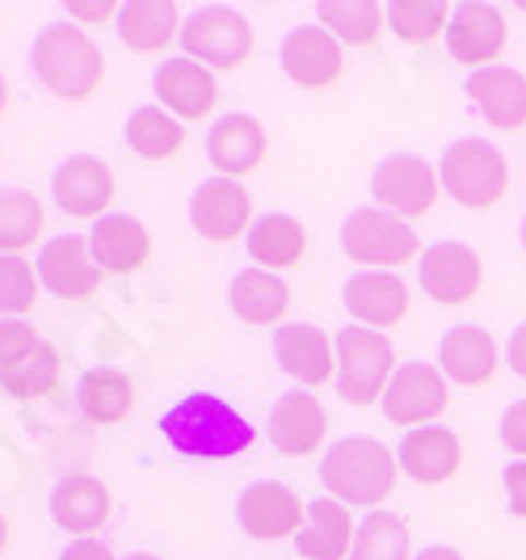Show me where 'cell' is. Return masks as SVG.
I'll list each match as a JSON object with an SVG mask.
<instances>
[{"label": "cell", "mask_w": 526, "mask_h": 560, "mask_svg": "<svg viewBox=\"0 0 526 560\" xmlns=\"http://www.w3.org/2000/svg\"><path fill=\"white\" fill-rule=\"evenodd\" d=\"M161 434L173 451L195 459H232L253 447V425L227 400L211 393H195L177 400L161 418Z\"/></svg>", "instance_id": "obj_1"}, {"label": "cell", "mask_w": 526, "mask_h": 560, "mask_svg": "<svg viewBox=\"0 0 526 560\" xmlns=\"http://www.w3.org/2000/svg\"><path fill=\"white\" fill-rule=\"evenodd\" d=\"M396 455L379 439H337L320 459V480L341 505H379L396 489Z\"/></svg>", "instance_id": "obj_2"}, {"label": "cell", "mask_w": 526, "mask_h": 560, "mask_svg": "<svg viewBox=\"0 0 526 560\" xmlns=\"http://www.w3.org/2000/svg\"><path fill=\"white\" fill-rule=\"evenodd\" d=\"M34 77L59 97L81 102L106 81V56L81 26H47L30 47Z\"/></svg>", "instance_id": "obj_3"}, {"label": "cell", "mask_w": 526, "mask_h": 560, "mask_svg": "<svg viewBox=\"0 0 526 560\" xmlns=\"http://www.w3.org/2000/svg\"><path fill=\"white\" fill-rule=\"evenodd\" d=\"M332 346H337V396L359 409L384 400L396 375V350L388 337L350 325V329H337Z\"/></svg>", "instance_id": "obj_4"}, {"label": "cell", "mask_w": 526, "mask_h": 560, "mask_svg": "<svg viewBox=\"0 0 526 560\" xmlns=\"http://www.w3.org/2000/svg\"><path fill=\"white\" fill-rule=\"evenodd\" d=\"M439 182L443 190L459 207L468 211H484L493 207L505 186H510V165L501 156V148H493L489 140H459L443 152V165H439Z\"/></svg>", "instance_id": "obj_5"}, {"label": "cell", "mask_w": 526, "mask_h": 560, "mask_svg": "<svg viewBox=\"0 0 526 560\" xmlns=\"http://www.w3.org/2000/svg\"><path fill=\"white\" fill-rule=\"evenodd\" d=\"M341 249L350 261H359L362 270H396L417 257V232L409 220L391 215L384 207H359L346 215L341 224Z\"/></svg>", "instance_id": "obj_6"}, {"label": "cell", "mask_w": 526, "mask_h": 560, "mask_svg": "<svg viewBox=\"0 0 526 560\" xmlns=\"http://www.w3.org/2000/svg\"><path fill=\"white\" fill-rule=\"evenodd\" d=\"M182 47L186 59H198L202 68L232 72L253 56V26L227 4H207L182 22Z\"/></svg>", "instance_id": "obj_7"}, {"label": "cell", "mask_w": 526, "mask_h": 560, "mask_svg": "<svg viewBox=\"0 0 526 560\" xmlns=\"http://www.w3.org/2000/svg\"><path fill=\"white\" fill-rule=\"evenodd\" d=\"M439 190H443V182H439L434 165L421 161V156H409V152L379 161L375 177H371L375 202H379L384 211H391V215H400V220H421V215H430L434 202H439Z\"/></svg>", "instance_id": "obj_8"}, {"label": "cell", "mask_w": 526, "mask_h": 560, "mask_svg": "<svg viewBox=\"0 0 526 560\" xmlns=\"http://www.w3.org/2000/svg\"><path fill=\"white\" fill-rule=\"evenodd\" d=\"M307 505L300 502V493L282 480H253L249 489L241 493L236 502V518H241V532L261 539V544H278V539H291L304 527Z\"/></svg>", "instance_id": "obj_9"}, {"label": "cell", "mask_w": 526, "mask_h": 560, "mask_svg": "<svg viewBox=\"0 0 526 560\" xmlns=\"http://www.w3.org/2000/svg\"><path fill=\"white\" fill-rule=\"evenodd\" d=\"M190 224L202 241L227 245L236 236H249L253 228V195L236 177H211L190 198Z\"/></svg>", "instance_id": "obj_10"}, {"label": "cell", "mask_w": 526, "mask_h": 560, "mask_svg": "<svg viewBox=\"0 0 526 560\" xmlns=\"http://www.w3.org/2000/svg\"><path fill=\"white\" fill-rule=\"evenodd\" d=\"M34 270H38V282L59 300H89V295H97V287L106 279L102 266L93 261L89 241L77 232H63L56 241H47Z\"/></svg>", "instance_id": "obj_11"}, {"label": "cell", "mask_w": 526, "mask_h": 560, "mask_svg": "<svg viewBox=\"0 0 526 560\" xmlns=\"http://www.w3.org/2000/svg\"><path fill=\"white\" fill-rule=\"evenodd\" d=\"M451 400L446 375L434 363H400L384 393V413L396 425H430Z\"/></svg>", "instance_id": "obj_12"}, {"label": "cell", "mask_w": 526, "mask_h": 560, "mask_svg": "<svg viewBox=\"0 0 526 560\" xmlns=\"http://www.w3.org/2000/svg\"><path fill=\"white\" fill-rule=\"evenodd\" d=\"M505 38H510V30H505V18H501L498 4L471 0V4H459L451 13L446 51H451V59H459L464 68H489L505 51Z\"/></svg>", "instance_id": "obj_13"}, {"label": "cell", "mask_w": 526, "mask_h": 560, "mask_svg": "<svg viewBox=\"0 0 526 560\" xmlns=\"http://www.w3.org/2000/svg\"><path fill=\"white\" fill-rule=\"evenodd\" d=\"M51 195H56L59 211L72 220H102L106 207L114 202V173L97 156H72L56 168Z\"/></svg>", "instance_id": "obj_14"}, {"label": "cell", "mask_w": 526, "mask_h": 560, "mask_svg": "<svg viewBox=\"0 0 526 560\" xmlns=\"http://www.w3.org/2000/svg\"><path fill=\"white\" fill-rule=\"evenodd\" d=\"M484 266L464 241H439L421 257V291L439 304H464L480 291Z\"/></svg>", "instance_id": "obj_15"}, {"label": "cell", "mask_w": 526, "mask_h": 560, "mask_svg": "<svg viewBox=\"0 0 526 560\" xmlns=\"http://www.w3.org/2000/svg\"><path fill=\"white\" fill-rule=\"evenodd\" d=\"M341 43L325 26H300L282 38V72L300 89H329L341 77Z\"/></svg>", "instance_id": "obj_16"}, {"label": "cell", "mask_w": 526, "mask_h": 560, "mask_svg": "<svg viewBox=\"0 0 526 560\" xmlns=\"http://www.w3.org/2000/svg\"><path fill=\"white\" fill-rule=\"evenodd\" d=\"M346 312L359 320L362 329H388L400 325L409 312V287L391 270H359L346 282Z\"/></svg>", "instance_id": "obj_17"}, {"label": "cell", "mask_w": 526, "mask_h": 560, "mask_svg": "<svg viewBox=\"0 0 526 560\" xmlns=\"http://www.w3.org/2000/svg\"><path fill=\"white\" fill-rule=\"evenodd\" d=\"M156 97L173 118H207L220 102V81L198 59H165L156 68Z\"/></svg>", "instance_id": "obj_18"}, {"label": "cell", "mask_w": 526, "mask_h": 560, "mask_svg": "<svg viewBox=\"0 0 526 560\" xmlns=\"http://www.w3.org/2000/svg\"><path fill=\"white\" fill-rule=\"evenodd\" d=\"M274 359L278 366L304 384V388H320L332 380V359H337V346L325 329L316 325H282L274 334Z\"/></svg>", "instance_id": "obj_19"}, {"label": "cell", "mask_w": 526, "mask_h": 560, "mask_svg": "<svg viewBox=\"0 0 526 560\" xmlns=\"http://www.w3.org/2000/svg\"><path fill=\"white\" fill-rule=\"evenodd\" d=\"M329 434V413L312 393H287L270 409V443L282 455H312Z\"/></svg>", "instance_id": "obj_20"}, {"label": "cell", "mask_w": 526, "mask_h": 560, "mask_svg": "<svg viewBox=\"0 0 526 560\" xmlns=\"http://www.w3.org/2000/svg\"><path fill=\"white\" fill-rule=\"evenodd\" d=\"M468 97L489 127L523 131L526 127V77L514 68H480L468 77Z\"/></svg>", "instance_id": "obj_21"}, {"label": "cell", "mask_w": 526, "mask_h": 560, "mask_svg": "<svg viewBox=\"0 0 526 560\" xmlns=\"http://www.w3.org/2000/svg\"><path fill=\"white\" fill-rule=\"evenodd\" d=\"M207 161L220 177H245L266 161V127L253 114H223L207 136Z\"/></svg>", "instance_id": "obj_22"}, {"label": "cell", "mask_w": 526, "mask_h": 560, "mask_svg": "<svg viewBox=\"0 0 526 560\" xmlns=\"http://www.w3.org/2000/svg\"><path fill=\"white\" fill-rule=\"evenodd\" d=\"M501 350L489 329H476V325H455L439 346V371L446 380L464 384V388H480L498 375Z\"/></svg>", "instance_id": "obj_23"}, {"label": "cell", "mask_w": 526, "mask_h": 560, "mask_svg": "<svg viewBox=\"0 0 526 560\" xmlns=\"http://www.w3.org/2000/svg\"><path fill=\"white\" fill-rule=\"evenodd\" d=\"M354 535H359V523L350 518V505H341L337 498H316L307 502L295 548L304 560H346L354 548Z\"/></svg>", "instance_id": "obj_24"}, {"label": "cell", "mask_w": 526, "mask_h": 560, "mask_svg": "<svg viewBox=\"0 0 526 560\" xmlns=\"http://www.w3.org/2000/svg\"><path fill=\"white\" fill-rule=\"evenodd\" d=\"M459 464H464L459 434L443 430V425H417L400 443V468H405V477L421 480V485H443L459 472Z\"/></svg>", "instance_id": "obj_25"}, {"label": "cell", "mask_w": 526, "mask_h": 560, "mask_svg": "<svg viewBox=\"0 0 526 560\" xmlns=\"http://www.w3.org/2000/svg\"><path fill=\"white\" fill-rule=\"evenodd\" d=\"M89 249L102 275H136L152 257V236L136 215H102L89 232Z\"/></svg>", "instance_id": "obj_26"}, {"label": "cell", "mask_w": 526, "mask_h": 560, "mask_svg": "<svg viewBox=\"0 0 526 560\" xmlns=\"http://www.w3.org/2000/svg\"><path fill=\"white\" fill-rule=\"evenodd\" d=\"M118 38L139 56H161L173 38H182V13L173 0H131L118 13Z\"/></svg>", "instance_id": "obj_27"}, {"label": "cell", "mask_w": 526, "mask_h": 560, "mask_svg": "<svg viewBox=\"0 0 526 560\" xmlns=\"http://www.w3.org/2000/svg\"><path fill=\"white\" fill-rule=\"evenodd\" d=\"M110 489L97 477H68L51 489V518L63 532H77L89 539V532H97L110 518Z\"/></svg>", "instance_id": "obj_28"}, {"label": "cell", "mask_w": 526, "mask_h": 560, "mask_svg": "<svg viewBox=\"0 0 526 560\" xmlns=\"http://www.w3.org/2000/svg\"><path fill=\"white\" fill-rule=\"evenodd\" d=\"M245 245H249L253 261H261V270H270V275L274 270H291V266L304 261L307 228L295 215H287V211H270V215L253 220Z\"/></svg>", "instance_id": "obj_29"}, {"label": "cell", "mask_w": 526, "mask_h": 560, "mask_svg": "<svg viewBox=\"0 0 526 560\" xmlns=\"http://www.w3.org/2000/svg\"><path fill=\"white\" fill-rule=\"evenodd\" d=\"M227 304H232V312L245 325H278L287 316V308H291V287L278 279V275H270V270L253 266V270H241L232 279Z\"/></svg>", "instance_id": "obj_30"}, {"label": "cell", "mask_w": 526, "mask_h": 560, "mask_svg": "<svg viewBox=\"0 0 526 560\" xmlns=\"http://www.w3.org/2000/svg\"><path fill=\"white\" fill-rule=\"evenodd\" d=\"M77 400H81V413L93 425H118L136 409V388H131V380L122 371L97 366V371H84Z\"/></svg>", "instance_id": "obj_31"}, {"label": "cell", "mask_w": 526, "mask_h": 560, "mask_svg": "<svg viewBox=\"0 0 526 560\" xmlns=\"http://www.w3.org/2000/svg\"><path fill=\"white\" fill-rule=\"evenodd\" d=\"M127 143H131V152H139L143 161H168V156L182 152L186 127L165 106H139L127 118Z\"/></svg>", "instance_id": "obj_32"}, {"label": "cell", "mask_w": 526, "mask_h": 560, "mask_svg": "<svg viewBox=\"0 0 526 560\" xmlns=\"http://www.w3.org/2000/svg\"><path fill=\"white\" fill-rule=\"evenodd\" d=\"M316 18L346 47H371L379 38V30L388 26V13L371 0H325V4H316Z\"/></svg>", "instance_id": "obj_33"}, {"label": "cell", "mask_w": 526, "mask_h": 560, "mask_svg": "<svg viewBox=\"0 0 526 560\" xmlns=\"http://www.w3.org/2000/svg\"><path fill=\"white\" fill-rule=\"evenodd\" d=\"M59 350L51 341H38L30 354H22L17 363H9L0 371V388L17 400H38V396H51L59 388Z\"/></svg>", "instance_id": "obj_34"}, {"label": "cell", "mask_w": 526, "mask_h": 560, "mask_svg": "<svg viewBox=\"0 0 526 560\" xmlns=\"http://www.w3.org/2000/svg\"><path fill=\"white\" fill-rule=\"evenodd\" d=\"M47 228L43 215V202L26 190H0V253H17L30 249Z\"/></svg>", "instance_id": "obj_35"}, {"label": "cell", "mask_w": 526, "mask_h": 560, "mask_svg": "<svg viewBox=\"0 0 526 560\" xmlns=\"http://www.w3.org/2000/svg\"><path fill=\"white\" fill-rule=\"evenodd\" d=\"M350 560H409V527L388 510H371L359 523Z\"/></svg>", "instance_id": "obj_36"}, {"label": "cell", "mask_w": 526, "mask_h": 560, "mask_svg": "<svg viewBox=\"0 0 526 560\" xmlns=\"http://www.w3.org/2000/svg\"><path fill=\"white\" fill-rule=\"evenodd\" d=\"M384 13H388V30L400 43H434L451 26V9L443 0H396Z\"/></svg>", "instance_id": "obj_37"}, {"label": "cell", "mask_w": 526, "mask_h": 560, "mask_svg": "<svg viewBox=\"0 0 526 560\" xmlns=\"http://www.w3.org/2000/svg\"><path fill=\"white\" fill-rule=\"evenodd\" d=\"M38 300V270L17 253H0V320L22 316Z\"/></svg>", "instance_id": "obj_38"}, {"label": "cell", "mask_w": 526, "mask_h": 560, "mask_svg": "<svg viewBox=\"0 0 526 560\" xmlns=\"http://www.w3.org/2000/svg\"><path fill=\"white\" fill-rule=\"evenodd\" d=\"M38 341H43V337H38V329H34L30 320H22V316L0 320V371H4L9 363H17L22 354H30Z\"/></svg>", "instance_id": "obj_39"}, {"label": "cell", "mask_w": 526, "mask_h": 560, "mask_svg": "<svg viewBox=\"0 0 526 560\" xmlns=\"http://www.w3.org/2000/svg\"><path fill=\"white\" fill-rule=\"evenodd\" d=\"M501 443L514 455H526V400H514L505 413H501Z\"/></svg>", "instance_id": "obj_40"}, {"label": "cell", "mask_w": 526, "mask_h": 560, "mask_svg": "<svg viewBox=\"0 0 526 560\" xmlns=\"http://www.w3.org/2000/svg\"><path fill=\"white\" fill-rule=\"evenodd\" d=\"M505 498H510V514L514 518H526V464H505Z\"/></svg>", "instance_id": "obj_41"}, {"label": "cell", "mask_w": 526, "mask_h": 560, "mask_svg": "<svg viewBox=\"0 0 526 560\" xmlns=\"http://www.w3.org/2000/svg\"><path fill=\"white\" fill-rule=\"evenodd\" d=\"M122 13V4H114V0H97V4H84V0H72L68 4V18H77V22H89V26H102V22H110Z\"/></svg>", "instance_id": "obj_42"}, {"label": "cell", "mask_w": 526, "mask_h": 560, "mask_svg": "<svg viewBox=\"0 0 526 560\" xmlns=\"http://www.w3.org/2000/svg\"><path fill=\"white\" fill-rule=\"evenodd\" d=\"M59 560H118V557H114L102 539H77V544H68L59 552Z\"/></svg>", "instance_id": "obj_43"}, {"label": "cell", "mask_w": 526, "mask_h": 560, "mask_svg": "<svg viewBox=\"0 0 526 560\" xmlns=\"http://www.w3.org/2000/svg\"><path fill=\"white\" fill-rule=\"evenodd\" d=\"M505 363L514 366V375L526 380V325H518L514 334H510V346H505Z\"/></svg>", "instance_id": "obj_44"}, {"label": "cell", "mask_w": 526, "mask_h": 560, "mask_svg": "<svg viewBox=\"0 0 526 560\" xmlns=\"http://www.w3.org/2000/svg\"><path fill=\"white\" fill-rule=\"evenodd\" d=\"M413 560H464L455 548H446V544H434V548H425L421 557H413Z\"/></svg>", "instance_id": "obj_45"}, {"label": "cell", "mask_w": 526, "mask_h": 560, "mask_svg": "<svg viewBox=\"0 0 526 560\" xmlns=\"http://www.w3.org/2000/svg\"><path fill=\"white\" fill-rule=\"evenodd\" d=\"M9 110V81H4V72H0V114Z\"/></svg>", "instance_id": "obj_46"}, {"label": "cell", "mask_w": 526, "mask_h": 560, "mask_svg": "<svg viewBox=\"0 0 526 560\" xmlns=\"http://www.w3.org/2000/svg\"><path fill=\"white\" fill-rule=\"evenodd\" d=\"M4 544H9V523H4V514H0V552H4Z\"/></svg>", "instance_id": "obj_47"}, {"label": "cell", "mask_w": 526, "mask_h": 560, "mask_svg": "<svg viewBox=\"0 0 526 560\" xmlns=\"http://www.w3.org/2000/svg\"><path fill=\"white\" fill-rule=\"evenodd\" d=\"M122 560H161V557H152V552H131V557H122Z\"/></svg>", "instance_id": "obj_48"}, {"label": "cell", "mask_w": 526, "mask_h": 560, "mask_svg": "<svg viewBox=\"0 0 526 560\" xmlns=\"http://www.w3.org/2000/svg\"><path fill=\"white\" fill-rule=\"evenodd\" d=\"M523 249H526V220H523Z\"/></svg>", "instance_id": "obj_49"}]
</instances>
